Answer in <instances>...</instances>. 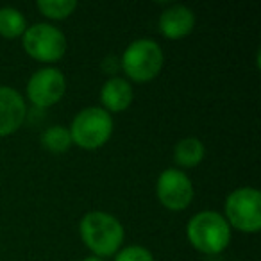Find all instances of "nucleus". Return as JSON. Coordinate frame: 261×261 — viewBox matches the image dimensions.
I'll list each match as a JSON object with an SVG mask.
<instances>
[{
	"mask_svg": "<svg viewBox=\"0 0 261 261\" xmlns=\"http://www.w3.org/2000/svg\"><path fill=\"white\" fill-rule=\"evenodd\" d=\"M186 236L199 252L220 254L231 242V227L224 215L213 210L195 213L186 225Z\"/></svg>",
	"mask_w": 261,
	"mask_h": 261,
	"instance_id": "nucleus-2",
	"label": "nucleus"
},
{
	"mask_svg": "<svg viewBox=\"0 0 261 261\" xmlns=\"http://www.w3.org/2000/svg\"><path fill=\"white\" fill-rule=\"evenodd\" d=\"M113 116L100 106L84 108L72 120L68 130L72 143L86 150H95L108 143L113 135Z\"/></svg>",
	"mask_w": 261,
	"mask_h": 261,
	"instance_id": "nucleus-3",
	"label": "nucleus"
},
{
	"mask_svg": "<svg viewBox=\"0 0 261 261\" xmlns=\"http://www.w3.org/2000/svg\"><path fill=\"white\" fill-rule=\"evenodd\" d=\"M41 145L54 154H61L72 147V136L68 127L65 125H52L41 135Z\"/></svg>",
	"mask_w": 261,
	"mask_h": 261,
	"instance_id": "nucleus-14",
	"label": "nucleus"
},
{
	"mask_svg": "<svg viewBox=\"0 0 261 261\" xmlns=\"http://www.w3.org/2000/svg\"><path fill=\"white\" fill-rule=\"evenodd\" d=\"M115 261H154V256L149 249L142 245H129L120 249L115 254Z\"/></svg>",
	"mask_w": 261,
	"mask_h": 261,
	"instance_id": "nucleus-16",
	"label": "nucleus"
},
{
	"mask_svg": "<svg viewBox=\"0 0 261 261\" xmlns=\"http://www.w3.org/2000/svg\"><path fill=\"white\" fill-rule=\"evenodd\" d=\"M156 195L167 210H186L193 200V182L179 168H167L158 177Z\"/></svg>",
	"mask_w": 261,
	"mask_h": 261,
	"instance_id": "nucleus-7",
	"label": "nucleus"
},
{
	"mask_svg": "<svg viewBox=\"0 0 261 261\" xmlns=\"http://www.w3.org/2000/svg\"><path fill=\"white\" fill-rule=\"evenodd\" d=\"M27 29V20L23 13L11 6L0 8V36L4 38H18L25 33Z\"/></svg>",
	"mask_w": 261,
	"mask_h": 261,
	"instance_id": "nucleus-13",
	"label": "nucleus"
},
{
	"mask_svg": "<svg viewBox=\"0 0 261 261\" xmlns=\"http://www.w3.org/2000/svg\"><path fill=\"white\" fill-rule=\"evenodd\" d=\"M195 27V15L190 8L182 4H174L167 8L160 16V31L170 40H181L188 36Z\"/></svg>",
	"mask_w": 261,
	"mask_h": 261,
	"instance_id": "nucleus-10",
	"label": "nucleus"
},
{
	"mask_svg": "<svg viewBox=\"0 0 261 261\" xmlns=\"http://www.w3.org/2000/svg\"><path fill=\"white\" fill-rule=\"evenodd\" d=\"M165 56L160 43L150 38H140L127 45L122 54V68L135 83H147L161 72Z\"/></svg>",
	"mask_w": 261,
	"mask_h": 261,
	"instance_id": "nucleus-4",
	"label": "nucleus"
},
{
	"mask_svg": "<svg viewBox=\"0 0 261 261\" xmlns=\"http://www.w3.org/2000/svg\"><path fill=\"white\" fill-rule=\"evenodd\" d=\"M66 91V79L61 70L45 66L34 72L27 81V97L38 108H50L58 104Z\"/></svg>",
	"mask_w": 261,
	"mask_h": 261,
	"instance_id": "nucleus-8",
	"label": "nucleus"
},
{
	"mask_svg": "<svg viewBox=\"0 0 261 261\" xmlns=\"http://www.w3.org/2000/svg\"><path fill=\"white\" fill-rule=\"evenodd\" d=\"M81 238L84 245L93 252V256L108 257L115 256L125 238V231L120 220L106 211H90L81 218Z\"/></svg>",
	"mask_w": 261,
	"mask_h": 261,
	"instance_id": "nucleus-1",
	"label": "nucleus"
},
{
	"mask_svg": "<svg viewBox=\"0 0 261 261\" xmlns=\"http://www.w3.org/2000/svg\"><path fill=\"white\" fill-rule=\"evenodd\" d=\"M38 9L41 15L52 20H65L77 9L75 0H38Z\"/></svg>",
	"mask_w": 261,
	"mask_h": 261,
	"instance_id": "nucleus-15",
	"label": "nucleus"
},
{
	"mask_svg": "<svg viewBox=\"0 0 261 261\" xmlns=\"http://www.w3.org/2000/svg\"><path fill=\"white\" fill-rule=\"evenodd\" d=\"M229 227L242 232H257L261 229V193L243 186L231 192L225 199V215Z\"/></svg>",
	"mask_w": 261,
	"mask_h": 261,
	"instance_id": "nucleus-5",
	"label": "nucleus"
},
{
	"mask_svg": "<svg viewBox=\"0 0 261 261\" xmlns=\"http://www.w3.org/2000/svg\"><path fill=\"white\" fill-rule=\"evenodd\" d=\"M83 261H104L102 257H98V256H88V257H84Z\"/></svg>",
	"mask_w": 261,
	"mask_h": 261,
	"instance_id": "nucleus-17",
	"label": "nucleus"
},
{
	"mask_svg": "<svg viewBox=\"0 0 261 261\" xmlns=\"http://www.w3.org/2000/svg\"><path fill=\"white\" fill-rule=\"evenodd\" d=\"M133 97H135L133 86L123 77H111V79L106 81L100 90L102 108L108 113L125 111L133 102Z\"/></svg>",
	"mask_w": 261,
	"mask_h": 261,
	"instance_id": "nucleus-11",
	"label": "nucleus"
},
{
	"mask_svg": "<svg viewBox=\"0 0 261 261\" xmlns=\"http://www.w3.org/2000/svg\"><path fill=\"white\" fill-rule=\"evenodd\" d=\"M22 36L25 52L41 63H56L66 52L65 34L52 23H33L31 27H27Z\"/></svg>",
	"mask_w": 261,
	"mask_h": 261,
	"instance_id": "nucleus-6",
	"label": "nucleus"
},
{
	"mask_svg": "<svg viewBox=\"0 0 261 261\" xmlns=\"http://www.w3.org/2000/svg\"><path fill=\"white\" fill-rule=\"evenodd\" d=\"M204 152H206L204 143L195 136H188V138H182L175 143L174 160L179 167L192 168L197 167L204 160Z\"/></svg>",
	"mask_w": 261,
	"mask_h": 261,
	"instance_id": "nucleus-12",
	"label": "nucleus"
},
{
	"mask_svg": "<svg viewBox=\"0 0 261 261\" xmlns=\"http://www.w3.org/2000/svg\"><path fill=\"white\" fill-rule=\"evenodd\" d=\"M27 115L23 97L11 86H0V136H9L22 127Z\"/></svg>",
	"mask_w": 261,
	"mask_h": 261,
	"instance_id": "nucleus-9",
	"label": "nucleus"
}]
</instances>
